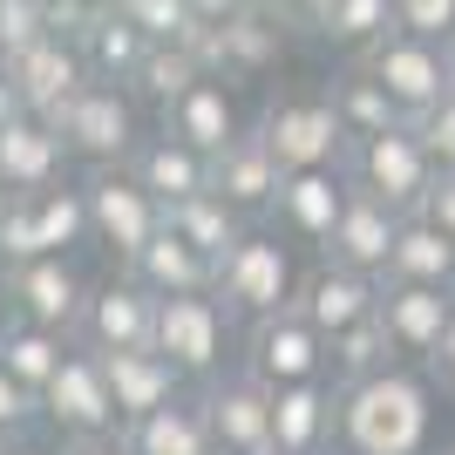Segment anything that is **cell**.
I'll return each mask as SVG.
<instances>
[{"instance_id":"6da1fadb","label":"cell","mask_w":455,"mask_h":455,"mask_svg":"<svg viewBox=\"0 0 455 455\" xmlns=\"http://www.w3.org/2000/svg\"><path fill=\"white\" fill-rule=\"evenodd\" d=\"M435 374L387 367L340 387V455H435Z\"/></svg>"},{"instance_id":"7a4b0ae2","label":"cell","mask_w":455,"mask_h":455,"mask_svg":"<svg viewBox=\"0 0 455 455\" xmlns=\"http://www.w3.org/2000/svg\"><path fill=\"white\" fill-rule=\"evenodd\" d=\"M299 259H292V238L285 231H245L238 245L218 259V299H225L231 320H272V313H285L292 306V292H299Z\"/></svg>"},{"instance_id":"3957f363","label":"cell","mask_w":455,"mask_h":455,"mask_svg":"<svg viewBox=\"0 0 455 455\" xmlns=\"http://www.w3.org/2000/svg\"><path fill=\"white\" fill-rule=\"evenodd\" d=\"M340 171H347V184H354V190H367V197H380V204H395L401 218H415V211L428 204L435 177H442L415 123H401V130H387V136H361V143H347Z\"/></svg>"},{"instance_id":"277c9868","label":"cell","mask_w":455,"mask_h":455,"mask_svg":"<svg viewBox=\"0 0 455 455\" xmlns=\"http://www.w3.org/2000/svg\"><path fill=\"white\" fill-rule=\"evenodd\" d=\"M156 354L177 367L184 380H218L231 374V354H238V320L225 313L218 292H184V299L156 306Z\"/></svg>"},{"instance_id":"5b68a950","label":"cell","mask_w":455,"mask_h":455,"mask_svg":"<svg viewBox=\"0 0 455 455\" xmlns=\"http://www.w3.org/2000/svg\"><path fill=\"white\" fill-rule=\"evenodd\" d=\"M68 143L76 164L89 171H109V164H130V150L143 143V123H136V95L123 82H89L82 95H68L55 116H48Z\"/></svg>"},{"instance_id":"8992f818","label":"cell","mask_w":455,"mask_h":455,"mask_svg":"<svg viewBox=\"0 0 455 455\" xmlns=\"http://www.w3.org/2000/svg\"><path fill=\"white\" fill-rule=\"evenodd\" d=\"M238 367L266 387H299V380H333V354H326V333L306 326L292 306L272 313V320H251L245 340H238Z\"/></svg>"},{"instance_id":"52a82bcc","label":"cell","mask_w":455,"mask_h":455,"mask_svg":"<svg viewBox=\"0 0 455 455\" xmlns=\"http://www.w3.org/2000/svg\"><path fill=\"white\" fill-rule=\"evenodd\" d=\"M259 136L272 143L279 171H340L347 164V130L326 95H279V102H266Z\"/></svg>"},{"instance_id":"ba28073f","label":"cell","mask_w":455,"mask_h":455,"mask_svg":"<svg viewBox=\"0 0 455 455\" xmlns=\"http://www.w3.org/2000/svg\"><path fill=\"white\" fill-rule=\"evenodd\" d=\"M361 68H367L387 95H395V109L408 116V123H421V116H428L442 95L455 89L449 48H442V41H421V35H401V28H395L387 41H374V48H367Z\"/></svg>"},{"instance_id":"9c48e42d","label":"cell","mask_w":455,"mask_h":455,"mask_svg":"<svg viewBox=\"0 0 455 455\" xmlns=\"http://www.w3.org/2000/svg\"><path fill=\"white\" fill-rule=\"evenodd\" d=\"M89 197V225H95V245H109L123 266H130L136 251L150 245L156 231H164V204H156L150 190L130 177V164H109V171H89L82 184Z\"/></svg>"},{"instance_id":"30bf717a","label":"cell","mask_w":455,"mask_h":455,"mask_svg":"<svg viewBox=\"0 0 455 455\" xmlns=\"http://www.w3.org/2000/svg\"><path fill=\"white\" fill-rule=\"evenodd\" d=\"M41 421L61 428L68 442H82V435H123L109 374H102V354H89V347L76 340V354L61 361V374L41 387Z\"/></svg>"},{"instance_id":"8fae6325","label":"cell","mask_w":455,"mask_h":455,"mask_svg":"<svg viewBox=\"0 0 455 455\" xmlns=\"http://www.w3.org/2000/svg\"><path fill=\"white\" fill-rule=\"evenodd\" d=\"M156 292L136 285L130 272H116L109 285H89V306H82L76 340L89 354H136V347H156Z\"/></svg>"},{"instance_id":"7c38bea8","label":"cell","mask_w":455,"mask_h":455,"mask_svg":"<svg viewBox=\"0 0 455 455\" xmlns=\"http://www.w3.org/2000/svg\"><path fill=\"white\" fill-rule=\"evenodd\" d=\"M374 320L387 326L401 367H428L435 347H442V333H449V320H455V292L449 285H395V279H380Z\"/></svg>"},{"instance_id":"4fadbf2b","label":"cell","mask_w":455,"mask_h":455,"mask_svg":"<svg viewBox=\"0 0 455 455\" xmlns=\"http://www.w3.org/2000/svg\"><path fill=\"white\" fill-rule=\"evenodd\" d=\"M0 285H7V313H14V320L55 326V333H76V326H82L89 279H82L68 259H28V266H7Z\"/></svg>"},{"instance_id":"5bb4252c","label":"cell","mask_w":455,"mask_h":455,"mask_svg":"<svg viewBox=\"0 0 455 455\" xmlns=\"http://www.w3.org/2000/svg\"><path fill=\"white\" fill-rule=\"evenodd\" d=\"M197 401H204L218 455H272V387L266 380H251L238 367V374H218Z\"/></svg>"},{"instance_id":"9a60e30c","label":"cell","mask_w":455,"mask_h":455,"mask_svg":"<svg viewBox=\"0 0 455 455\" xmlns=\"http://www.w3.org/2000/svg\"><path fill=\"white\" fill-rule=\"evenodd\" d=\"M190 55H197V68H204L211 82H225V76H266L272 61L285 55V20L266 14V7H245V14L225 20V28H197Z\"/></svg>"},{"instance_id":"2e32d148","label":"cell","mask_w":455,"mask_h":455,"mask_svg":"<svg viewBox=\"0 0 455 455\" xmlns=\"http://www.w3.org/2000/svg\"><path fill=\"white\" fill-rule=\"evenodd\" d=\"M272 455H340V380L272 387Z\"/></svg>"},{"instance_id":"e0dca14e","label":"cell","mask_w":455,"mask_h":455,"mask_svg":"<svg viewBox=\"0 0 455 455\" xmlns=\"http://www.w3.org/2000/svg\"><path fill=\"white\" fill-rule=\"evenodd\" d=\"M374 306H380V279L374 272H354V266H333V259H320L299 279V292H292V313L306 326H320L326 340L347 333V326H361V320H374Z\"/></svg>"},{"instance_id":"ac0fdd59","label":"cell","mask_w":455,"mask_h":455,"mask_svg":"<svg viewBox=\"0 0 455 455\" xmlns=\"http://www.w3.org/2000/svg\"><path fill=\"white\" fill-rule=\"evenodd\" d=\"M7 68V82H14V95H20V109L28 116H55L68 95H82L89 89V61H82V48L76 41H35V48H20V55H7L0 61Z\"/></svg>"},{"instance_id":"d6986e66","label":"cell","mask_w":455,"mask_h":455,"mask_svg":"<svg viewBox=\"0 0 455 455\" xmlns=\"http://www.w3.org/2000/svg\"><path fill=\"white\" fill-rule=\"evenodd\" d=\"M279 184H285V171H279V156H272V143L259 136V123H251L231 150L211 156V190H218V197H225L245 225H251V218H272Z\"/></svg>"},{"instance_id":"ffe728a7","label":"cell","mask_w":455,"mask_h":455,"mask_svg":"<svg viewBox=\"0 0 455 455\" xmlns=\"http://www.w3.org/2000/svg\"><path fill=\"white\" fill-rule=\"evenodd\" d=\"M347 197H354L347 171H285L272 218H279V231L292 238V245H313V251H326V238H333V225H340Z\"/></svg>"},{"instance_id":"44dd1931","label":"cell","mask_w":455,"mask_h":455,"mask_svg":"<svg viewBox=\"0 0 455 455\" xmlns=\"http://www.w3.org/2000/svg\"><path fill=\"white\" fill-rule=\"evenodd\" d=\"M68 164H76V156H68V143H61V130L48 116H14V123L0 130V184L14 190V197L55 190Z\"/></svg>"},{"instance_id":"7402d4cb","label":"cell","mask_w":455,"mask_h":455,"mask_svg":"<svg viewBox=\"0 0 455 455\" xmlns=\"http://www.w3.org/2000/svg\"><path fill=\"white\" fill-rule=\"evenodd\" d=\"M395 238H401V211H395V204H380V197H367V190H354L320 259H333V266H354V272H374V279H380V272H387V251H395Z\"/></svg>"},{"instance_id":"603a6c76","label":"cell","mask_w":455,"mask_h":455,"mask_svg":"<svg viewBox=\"0 0 455 455\" xmlns=\"http://www.w3.org/2000/svg\"><path fill=\"white\" fill-rule=\"evenodd\" d=\"M130 177L171 211V204H184V197H204L211 190V156L190 150V143H177L171 130H156V136H143L130 150Z\"/></svg>"},{"instance_id":"cb8c5ba5","label":"cell","mask_w":455,"mask_h":455,"mask_svg":"<svg viewBox=\"0 0 455 455\" xmlns=\"http://www.w3.org/2000/svg\"><path fill=\"white\" fill-rule=\"evenodd\" d=\"M102 374H109V395H116V421L130 428V421L156 415V408H171L184 401V374H177L156 347H136V354H102Z\"/></svg>"},{"instance_id":"d4e9b609","label":"cell","mask_w":455,"mask_h":455,"mask_svg":"<svg viewBox=\"0 0 455 455\" xmlns=\"http://www.w3.org/2000/svg\"><path fill=\"white\" fill-rule=\"evenodd\" d=\"M156 116H164V130H171L177 143H190V150H204V156L231 150V143L245 136V123H238V109H231V89H225V82H211V76L190 82L171 109H156Z\"/></svg>"},{"instance_id":"484cf974","label":"cell","mask_w":455,"mask_h":455,"mask_svg":"<svg viewBox=\"0 0 455 455\" xmlns=\"http://www.w3.org/2000/svg\"><path fill=\"white\" fill-rule=\"evenodd\" d=\"M123 272H130L136 285H150L156 299H184V292H211V285H218V259H204L197 245H184L171 225L156 231Z\"/></svg>"},{"instance_id":"4316f807","label":"cell","mask_w":455,"mask_h":455,"mask_svg":"<svg viewBox=\"0 0 455 455\" xmlns=\"http://www.w3.org/2000/svg\"><path fill=\"white\" fill-rule=\"evenodd\" d=\"M123 449L130 455H218V442H211L204 401L184 395V401H171V408H156V415L130 421V428H123Z\"/></svg>"},{"instance_id":"83f0119b","label":"cell","mask_w":455,"mask_h":455,"mask_svg":"<svg viewBox=\"0 0 455 455\" xmlns=\"http://www.w3.org/2000/svg\"><path fill=\"white\" fill-rule=\"evenodd\" d=\"M76 354V333H55V326H35V320H7L0 326V367L20 380V387H48L61 374V361Z\"/></svg>"},{"instance_id":"f1b7e54d","label":"cell","mask_w":455,"mask_h":455,"mask_svg":"<svg viewBox=\"0 0 455 455\" xmlns=\"http://www.w3.org/2000/svg\"><path fill=\"white\" fill-rule=\"evenodd\" d=\"M380 279L395 285H449L455 292V238H442L428 218H401V238L387 251V272Z\"/></svg>"},{"instance_id":"f546056e","label":"cell","mask_w":455,"mask_h":455,"mask_svg":"<svg viewBox=\"0 0 455 455\" xmlns=\"http://www.w3.org/2000/svg\"><path fill=\"white\" fill-rule=\"evenodd\" d=\"M326 102H333V116H340L347 143H361V136H387V130H401V123H408V116L395 109V95L380 89V82L367 76L361 61H354L347 76L326 82Z\"/></svg>"},{"instance_id":"4dcf8cb0","label":"cell","mask_w":455,"mask_h":455,"mask_svg":"<svg viewBox=\"0 0 455 455\" xmlns=\"http://www.w3.org/2000/svg\"><path fill=\"white\" fill-rule=\"evenodd\" d=\"M164 225L177 231V238H184V245H197L204 251V259H225L231 245H238V238H245V218H238V211L225 204V197H218V190H204V197H184V204H171L164 211Z\"/></svg>"},{"instance_id":"1f68e13d","label":"cell","mask_w":455,"mask_h":455,"mask_svg":"<svg viewBox=\"0 0 455 455\" xmlns=\"http://www.w3.org/2000/svg\"><path fill=\"white\" fill-rule=\"evenodd\" d=\"M143 55H150V41L136 35V28L116 14V7L95 20L89 35H82V61H89V76H95V82H123V89H130V76L143 68Z\"/></svg>"},{"instance_id":"d6a6232c","label":"cell","mask_w":455,"mask_h":455,"mask_svg":"<svg viewBox=\"0 0 455 455\" xmlns=\"http://www.w3.org/2000/svg\"><path fill=\"white\" fill-rule=\"evenodd\" d=\"M28 204H35V231H41V251H48V259H68L76 245L95 238L82 184H55V190H41V197H28Z\"/></svg>"},{"instance_id":"836d02e7","label":"cell","mask_w":455,"mask_h":455,"mask_svg":"<svg viewBox=\"0 0 455 455\" xmlns=\"http://www.w3.org/2000/svg\"><path fill=\"white\" fill-rule=\"evenodd\" d=\"M313 35L326 41V48H347V55L361 61L374 41H387L395 35V0H333L320 14V28Z\"/></svg>"},{"instance_id":"e575fe53","label":"cell","mask_w":455,"mask_h":455,"mask_svg":"<svg viewBox=\"0 0 455 455\" xmlns=\"http://www.w3.org/2000/svg\"><path fill=\"white\" fill-rule=\"evenodd\" d=\"M326 354H333V380H340V387L401 367V361H395V340H387V326H380V320H361V326H347V333H333V340H326Z\"/></svg>"},{"instance_id":"d590c367","label":"cell","mask_w":455,"mask_h":455,"mask_svg":"<svg viewBox=\"0 0 455 455\" xmlns=\"http://www.w3.org/2000/svg\"><path fill=\"white\" fill-rule=\"evenodd\" d=\"M190 82H204V68H197V55H190V48H150V55H143V68L130 76V95H143V102H156V109H171Z\"/></svg>"},{"instance_id":"8d00e7d4","label":"cell","mask_w":455,"mask_h":455,"mask_svg":"<svg viewBox=\"0 0 455 455\" xmlns=\"http://www.w3.org/2000/svg\"><path fill=\"white\" fill-rule=\"evenodd\" d=\"M116 14L130 20L150 48H190V41H197V14H190V0H123Z\"/></svg>"},{"instance_id":"74e56055","label":"cell","mask_w":455,"mask_h":455,"mask_svg":"<svg viewBox=\"0 0 455 455\" xmlns=\"http://www.w3.org/2000/svg\"><path fill=\"white\" fill-rule=\"evenodd\" d=\"M48 41V0H0V61Z\"/></svg>"},{"instance_id":"f35d334b","label":"cell","mask_w":455,"mask_h":455,"mask_svg":"<svg viewBox=\"0 0 455 455\" xmlns=\"http://www.w3.org/2000/svg\"><path fill=\"white\" fill-rule=\"evenodd\" d=\"M395 28L421 41H455V0H395Z\"/></svg>"},{"instance_id":"ab89813d","label":"cell","mask_w":455,"mask_h":455,"mask_svg":"<svg viewBox=\"0 0 455 455\" xmlns=\"http://www.w3.org/2000/svg\"><path fill=\"white\" fill-rule=\"evenodd\" d=\"M35 421H41V395H35V387H20V380L0 367V442L28 435Z\"/></svg>"},{"instance_id":"60d3db41","label":"cell","mask_w":455,"mask_h":455,"mask_svg":"<svg viewBox=\"0 0 455 455\" xmlns=\"http://www.w3.org/2000/svg\"><path fill=\"white\" fill-rule=\"evenodd\" d=\"M415 130H421V143H428V156H435V171H455V89L421 116Z\"/></svg>"},{"instance_id":"b9f144b4","label":"cell","mask_w":455,"mask_h":455,"mask_svg":"<svg viewBox=\"0 0 455 455\" xmlns=\"http://www.w3.org/2000/svg\"><path fill=\"white\" fill-rule=\"evenodd\" d=\"M415 218H428L442 238H455V171H442V177H435V190H428V204H421Z\"/></svg>"},{"instance_id":"7bdbcfd3","label":"cell","mask_w":455,"mask_h":455,"mask_svg":"<svg viewBox=\"0 0 455 455\" xmlns=\"http://www.w3.org/2000/svg\"><path fill=\"white\" fill-rule=\"evenodd\" d=\"M326 7H333V0H279V20H285V28H306V35H313Z\"/></svg>"},{"instance_id":"ee69618b","label":"cell","mask_w":455,"mask_h":455,"mask_svg":"<svg viewBox=\"0 0 455 455\" xmlns=\"http://www.w3.org/2000/svg\"><path fill=\"white\" fill-rule=\"evenodd\" d=\"M428 374H435V387H442V395H455V320H449V333H442L435 361H428Z\"/></svg>"},{"instance_id":"f6af8a7d","label":"cell","mask_w":455,"mask_h":455,"mask_svg":"<svg viewBox=\"0 0 455 455\" xmlns=\"http://www.w3.org/2000/svg\"><path fill=\"white\" fill-rule=\"evenodd\" d=\"M190 14H197V28H225L245 14V0H190Z\"/></svg>"},{"instance_id":"bcb514c9","label":"cell","mask_w":455,"mask_h":455,"mask_svg":"<svg viewBox=\"0 0 455 455\" xmlns=\"http://www.w3.org/2000/svg\"><path fill=\"white\" fill-rule=\"evenodd\" d=\"M61 455H130L123 435H82V442H61Z\"/></svg>"},{"instance_id":"7dc6e473","label":"cell","mask_w":455,"mask_h":455,"mask_svg":"<svg viewBox=\"0 0 455 455\" xmlns=\"http://www.w3.org/2000/svg\"><path fill=\"white\" fill-rule=\"evenodd\" d=\"M14 116H28V109H20V95H14V82H7V68H0V130H7V123H14Z\"/></svg>"},{"instance_id":"c3c4849f","label":"cell","mask_w":455,"mask_h":455,"mask_svg":"<svg viewBox=\"0 0 455 455\" xmlns=\"http://www.w3.org/2000/svg\"><path fill=\"white\" fill-rule=\"evenodd\" d=\"M0 455H61V449H41L35 435H14V442H0Z\"/></svg>"},{"instance_id":"681fc988","label":"cell","mask_w":455,"mask_h":455,"mask_svg":"<svg viewBox=\"0 0 455 455\" xmlns=\"http://www.w3.org/2000/svg\"><path fill=\"white\" fill-rule=\"evenodd\" d=\"M7 211H14V190L0 184V225H7Z\"/></svg>"},{"instance_id":"f907efd6","label":"cell","mask_w":455,"mask_h":455,"mask_svg":"<svg viewBox=\"0 0 455 455\" xmlns=\"http://www.w3.org/2000/svg\"><path fill=\"white\" fill-rule=\"evenodd\" d=\"M7 320H14V313H7V285H0V326H7Z\"/></svg>"},{"instance_id":"816d5d0a","label":"cell","mask_w":455,"mask_h":455,"mask_svg":"<svg viewBox=\"0 0 455 455\" xmlns=\"http://www.w3.org/2000/svg\"><path fill=\"white\" fill-rule=\"evenodd\" d=\"M245 7H266V14H279V0H245Z\"/></svg>"},{"instance_id":"f5cc1de1","label":"cell","mask_w":455,"mask_h":455,"mask_svg":"<svg viewBox=\"0 0 455 455\" xmlns=\"http://www.w3.org/2000/svg\"><path fill=\"white\" fill-rule=\"evenodd\" d=\"M95 7H123V0H95Z\"/></svg>"},{"instance_id":"db71d44e","label":"cell","mask_w":455,"mask_h":455,"mask_svg":"<svg viewBox=\"0 0 455 455\" xmlns=\"http://www.w3.org/2000/svg\"><path fill=\"white\" fill-rule=\"evenodd\" d=\"M449 68H455V41H449Z\"/></svg>"},{"instance_id":"11a10c76","label":"cell","mask_w":455,"mask_h":455,"mask_svg":"<svg viewBox=\"0 0 455 455\" xmlns=\"http://www.w3.org/2000/svg\"><path fill=\"white\" fill-rule=\"evenodd\" d=\"M442 455H455V449H442Z\"/></svg>"},{"instance_id":"9f6ffc18","label":"cell","mask_w":455,"mask_h":455,"mask_svg":"<svg viewBox=\"0 0 455 455\" xmlns=\"http://www.w3.org/2000/svg\"><path fill=\"white\" fill-rule=\"evenodd\" d=\"M435 455H442V449H435Z\"/></svg>"}]
</instances>
